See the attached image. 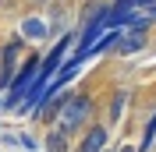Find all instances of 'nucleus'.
I'll list each match as a JSON object with an SVG mask.
<instances>
[{"label":"nucleus","mask_w":156,"mask_h":152,"mask_svg":"<svg viewBox=\"0 0 156 152\" xmlns=\"http://www.w3.org/2000/svg\"><path fill=\"white\" fill-rule=\"evenodd\" d=\"M89 117H92V95L71 92L68 103L60 106V113L53 117V131H60L64 138H71V134H78L82 127H89Z\"/></svg>","instance_id":"f257e3e1"},{"label":"nucleus","mask_w":156,"mask_h":152,"mask_svg":"<svg viewBox=\"0 0 156 152\" xmlns=\"http://www.w3.org/2000/svg\"><path fill=\"white\" fill-rule=\"evenodd\" d=\"M36 71H39V53H32V57H25L18 64V71H14V78H11V88H7V95H4L7 110H14V106L21 103V95L29 92V85L36 81Z\"/></svg>","instance_id":"f03ea898"},{"label":"nucleus","mask_w":156,"mask_h":152,"mask_svg":"<svg viewBox=\"0 0 156 152\" xmlns=\"http://www.w3.org/2000/svg\"><path fill=\"white\" fill-rule=\"evenodd\" d=\"M21 50H25V39L21 36H14L11 43H4V50H0V92L11 88V78H14V71H18V64H21Z\"/></svg>","instance_id":"7ed1b4c3"},{"label":"nucleus","mask_w":156,"mask_h":152,"mask_svg":"<svg viewBox=\"0 0 156 152\" xmlns=\"http://www.w3.org/2000/svg\"><path fill=\"white\" fill-rule=\"evenodd\" d=\"M71 46H75V36L68 32V36H60V43L46 53V60H39V78H43V81H50V78H53V71L68 60V50H71Z\"/></svg>","instance_id":"20e7f679"},{"label":"nucleus","mask_w":156,"mask_h":152,"mask_svg":"<svg viewBox=\"0 0 156 152\" xmlns=\"http://www.w3.org/2000/svg\"><path fill=\"white\" fill-rule=\"evenodd\" d=\"M149 43V29H128V32H117V53H124V57H131V53H138V50H146Z\"/></svg>","instance_id":"39448f33"},{"label":"nucleus","mask_w":156,"mask_h":152,"mask_svg":"<svg viewBox=\"0 0 156 152\" xmlns=\"http://www.w3.org/2000/svg\"><path fill=\"white\" fill-rule=\"evenodd\" d=\"M107 149V127L103 124H92L85 134H82V142H78L75 152H103Z\"/></svg>","instance_id":"423d86ee"},{"label":"nucleus","mask_w":156,"mask_h":152,"mask_svg":"<svg viewBox=\"0 0 156 152\" xmlns=\"http://www.w3.org/2000/svg\"><path fill=\"white\" fill-rule=\"evenodd\" d=\"M50 29H46V21L43 18H25L21 21V39H46Z\"/></svg>","instance_id":"0eeeda50"},{"label":"nucleus","mask_w":156,"mask_h":152,"mask_svg":"<svg viewBox=\"0 0 156 152\" xmlns=\"http://www.w3.org/2000/svg\"><path fill=\"white\" fill-rule=\"evenodd\" d=\"M153 142H156V113L149 117V124H146V134H142V142L135 145V152H149V149H153Z\"/></svg>","instance_id":"6e6552de"},{"label":"nucleus","mask_w":156,"mask_h":152,"mask_svg":"<svg viewBox=\"0 0 156 152\" xmlns=\"http://www.w3.org/2000/svg\"><path fill=\"white\" fill-rule=\"evenodd\" d=\"M46 152H71V145H68V138L60 131H50L46 134Z\"/></svg>","instance_id":"1a4fd4ad"},{"label":"nucleus","mask_w":156,"mask_h":152,"mask_svg":"<svg viewBox=\"0 0 156 152\" xmlns=\"http://www.w3.org/2000/svg\"><path fill=\"white\" fill-rule=\"evenodd\" d=\"M124 103H128V92H114V99H110V120H117L124 113Z\"/></svg>","instance_id":"9d476101"},{"label":"nucleus","mask_w":156,"mask_h":152,"mask_svg":"<svg viewBox=\"0 0 156 152\" xmlns=\"http://www.w3.org/2000/svg\"><path fill=\"white\" fill-rule=\"evenodd\" d=\"M18 145H21V149H32V152L39 149V142H36V138H29V134H21V138H18Z\"/></svg>","instance_id":"9b49d317"},{"label":"nucleus","mask_w":156,"mask_h":152,"mask_svg":"<svg viewBox=\"0 0 156 152\" xmlns=\"http://www.w3.org/2000/svg\"><path fill=\"white\" fill-rule=\"evenodd\" d=\"M117 152H135V145H121V149H117Z\"/></svg>","instance_id":"f8f14e48"},{"label":"nucleus","mask_w":156,"mask_h":152,"mask_svg":"<svg viewBox=\"0 0 156 152\" xmlns=\"http://www.w3.org/2000/svg\"><path fill=\"white\" fill-rule=\"evenodd\" d=\"M0 110H7V103H4V99H0Z\"/></svg>","instance_id":"ddd939ff"},{"label":"nucleus","mask_w":156,"mask_h":152,"mask_svg":"<svg viewBox=\"0 0 156 152\" xmlns=\"http://www.w3.org/2000/svg\"><path fill=\"white\" fill-rule=\"evenodd\" d=\"M103 152H110V149H103Z\"/></svg>","instance_id":"4468645a"}]
</instances>
